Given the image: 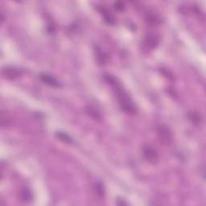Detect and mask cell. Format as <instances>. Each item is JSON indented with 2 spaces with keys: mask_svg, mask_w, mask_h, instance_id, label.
<instances>
[{
  "mask_svg": "<svg viewBox=\"0 0 206 206\" xmlns=\"http://www.w3.org/2000/svg\"><path fill=\"white\" fill-rule=\"evenodd\" d=\"M115 8L118 9V10H122L123 8V3L121 2H118L115 3Z\"/></svg>",
  "mask_w": 206,
  "mask_h": 206,
  "instance_id": "cell-10",
  "label": "cell"
},
{
  "mask_svg": "<svg viewBox=\"0 0 206 206\" xmlns=\"http://www.w3.org/2000/svg\"><path fill=\"white\" fill-rule=\"evenodd\" d=\"M97 54H98L97 55V58H98V62L101 63V64H105L106 60V57L105 56L104 53H102L101 50H98L97 51Z\"/></svg>",
  "mask_w": 206,
  "mask_h": 206,
  "instance_id": "cell-9",
  "label": "cell"
},
{
  "mask_svg": "<svg viewBox=\"0 0 206 206\" xmlns=\"http://www.w3.org/2000/svg\"><path fill=\"white\" fill-rule=\"evenodd\" d=\"M96 191H97V193L98 194L101 196H103L105 194V191H104V188H103V185L101 182H98L96 184Z\"/></svg>",
  "mask_w": 206,
  "mask_h": 206,
  "instance_id": "cell-8",
  "label": "cell"
},
{
  "mask_svg": "<svg viewBox=\"0 0 206 206\" xmlns=\"http://www.w3.org/2000/svg\"><path fill=\"white\" fill-rule=\"evenodd\" d=\"M158 134H159L160 140L163 141L164 143L169 144L172 142V134L170 130L165 126H159L158 127Z\"/></svg>",
  "mask_w": 206,
  "mask_h": 206,
  "instance_id": "cell-3",
  "label": "cell"
},
{
  "mask_svg": "<svg viewBox=\"0 0 206 206\" xmlns=\"http://www.w3.org/2000/svg\"><path fill=\"white\" fill-rule=\"evenodd\" d=\"M40 78L43 82L46 83L47 85H50V86H52V87H59L60 86V83L58 82L57 80L49 75L41 74L40 76Z\"/></svg>",
  "mask_w": 206,
  "mask_h": 206,
  "instance_id": "cell-4",
  "label": "cell"
},
{
  "mask_svg": "<svg viewBox=\"0 0 206 206\" xmlns=\"http://www.w3.org/2000/svg\"><path fill=\"white\" fill-rule=\"evenodd\" d=\"M20 198L24 201H29L32 200V193L28 189H23L20 191Z\"/></svg>",
  "mask_w": 206,
  "mask_h": 206,
  "instance_id": "cell-5",
  "label": "cell"
},
{
  "mask_svg": "<svg viewBox=\"0 0 206 206\" xmlns=\"http://www.w3.org/2000/svg\"><path fill=\"white\" fill-rule=\"evenodd\" d=\"M105 78L108 81V83L112 85L115 92L117 93L118 100H119V105L121 106L122 110L130 115H134L136 113L135 106H134V103L132 102L131 99L129 98L127 93L122 89V85L118 81L117 79L111 77V75H106Z\"/></svg>",
  "mask_w": 206,
  "mask_h": 206,
  "instance_id": "cell-1",
  "label": "cell"
},
{
  "mask_svg": "<svg viewBox=\"0 0 206 206\" xmlns=\"http://www.w3.org/2000/svg\"><path fill=\"white\" fill-rule=\"evenodd\" d=\"M4 73H6V77L7 76L8 77H16L19 75V70L15 69V68H6V71H3Z\"/></svg>",
  "mask_w": 206,
  "mask_h": 206,
  "instance_id": "cell-6",
  "label": "cell"
},
{
  "mask_svg": "<svg viewBox=\"0 0 206 206\" xmlns=\"http://www.w3.org/2000/svg\"><path fill=\"white\" fill-rule=\"evenodd\" d=\"M142 153H143L145 159L151 164H155L159 159L158 153L155 149L153 147H151V146H148V145L145 146L142 149Z\"/></svg>",
  "mask_w": 206,
  "mask_h": 206,
  "instance_id": "cell-2",
  "label": "cell"
},
{
  "mask_svg": "<svg viewBox=\"0 0 206 206\" xmlns=\"http://www.w3.org/2000/svg\"><path fill=\"white\" fill-rule=\"evenodd\" d=\"M57 137L61 139L62 141H64L65 142H68V143H71L72 142V139L68 135H67L66 134L63 133V132H58L57 133Z\"/></svg>",
  "mask_w": 206,
  "mask_h": 206,
  "instance_id": "cell-7",
  "label": "cell"
}]
</instances>
